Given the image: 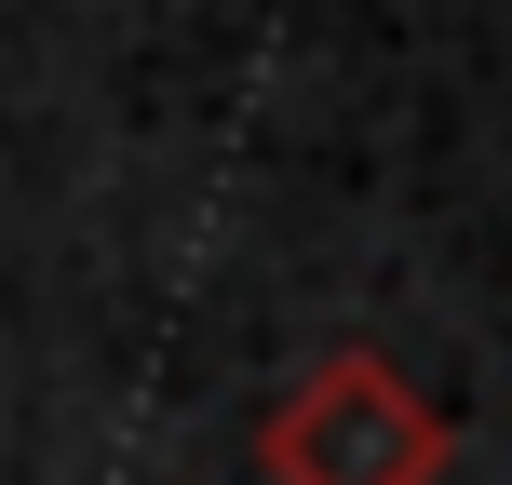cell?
Segmentation results:
<instances>
[{
    "label": "cell",
    "instance_id": "1",
    "mask_svg": "<svg viewBox=\"0 0 512 485\" xmlns=\"http://www.w3.org/2000/svg\"><path fill=\"white\" fill-rule=\"evenodd\" d=\"M432 459H445L432 405H418L391 364H364V351H337L324 378L270 418V472L283 485H418Z\"/></svg>",
    "mask_w": 512,
    "mask_h": 485
}]
</instances>
